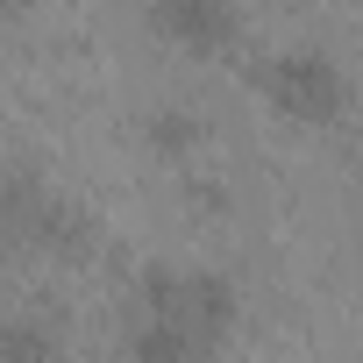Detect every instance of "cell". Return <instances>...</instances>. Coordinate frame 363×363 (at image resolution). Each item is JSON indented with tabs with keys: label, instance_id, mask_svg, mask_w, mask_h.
I'll return each mask as SVG.
<instances>
[{
	"label": "cell",
	"instance_id": "obj_5",
	"mask_svg": "<svg viewBox=\"0 0 363 363\" xmlns=\"http://www.w3.org/2000/svg\"><path fill=\"white\" fill-rule=\"evenodd\" d=\"M121 349H128L135 363H193V356H200L193 335L178 328V320H164V313H135L128 335H121Z\"/></svg>",
	"mask_w": 363,
	"mask_h": 363
},
{
	"label": "cell",
	"instance_id": "obj_8",
	"mask_svg": "<svg viewBox=\"0 0 363 363\" xmlns=\"http://www.w3.org/2000/svg\"><path fill=\"white\" fill-rule=\"evenodd\" d=\"M22 8H29V0H0V22H15V15H22Z\"/></svg>",
	"mask_w": 363,
	"mask_h": 363
},
{
	"label": "cell",
	"instance_id": "obj_3",
	"mask_svg": "<svg viewBox=\"0 0 363 363\" xmlns=\"http://www.w3.org/2000/svg\"><path fill=\"white\" fill-rule=\"evenodd\" d=\"M257 93H264V107H271L278 121H292V128H335V121L349 114V72H342L328 50H313V43L271 50V57L257 65Z\"/></svg>",
	"mask_w": 363,
	"mask_h": 363
},
{
	"label": "cell",
	"instance_id": "obj_7",
	"mask_svg": "<svg viewBox=\"0 0 363 363\" xmlns=\"http://www.w3.org/2000/svg\"><path fill=\"white\" fill-rule=\"evenodd\" d=\"M65 335L43 320H0V356H57Z\"/></svg>",
	"mask_w": 363,
	"mask_h": 363
},
{
	"label": "cell",
	"instance_id": "obj_6",
	"mask_svg": "<svg viewBox=\"0 0 363 363\" xmlns=\"http://www.w3.org/2000/svg\"><path fill=\"white\" fill-rule=\"evenodd\" d=\"M143 135H150V150H164V157H193L200 150V114H186V107H157L150 121H143Z\"/></svg>",
	"mask_w": 363,
	"mask_h": 363
},
{
	"label": "cell",
	"instance_id": "obj_1",
	"mask_svg": "<svg viewBox=\"0 0 363 363\" xmlns=\"http://www.w3.org/2000/svg\"><path fill=\"white\" fill-rule=\"evenodd\" d=\"M135 313H164L193 335L200 356H221L242 328V292L214 264H150L135 278Z\"/></svg>",
	"mask_w": 363,
	"mask_h": 363
},
{
	"label": "cell",
	"instance_id": "obj_2",
	"mask_svg": "<svg viewBox=\"0 0 363 363\" xmlns=\"http://www.w3.org/2000/svg\"><path fill=\"white\" fill-rule=\"evenodd\" d=\"M0 235L15 250H36V257H86L93 250L86 207L65 200L57 186H43L22 164H0Z\"/></svg>",
	"mask_w": 363,
	"mask_h": 363
},
{
	"label": "cell",
	"instance_id": "obj_4",
	"mask_svg": "<svg viewBox=\"0 0 363 363\" xmlns=\"http://www.w3.org/2000/svg\"><path fill=\"white\" fill-rule=\"evenodd\" d=\"M150 29L186 57H228L242 43L235 0H150Z\"/></svg>",
	"mask_w": 363,
	"mask_h": 363
}]
</instances>
